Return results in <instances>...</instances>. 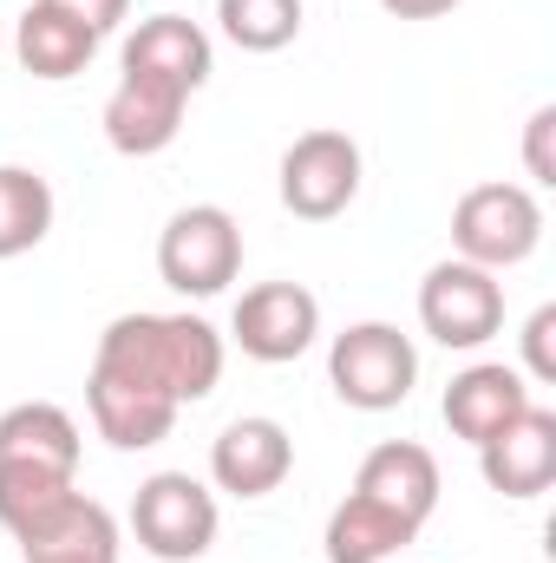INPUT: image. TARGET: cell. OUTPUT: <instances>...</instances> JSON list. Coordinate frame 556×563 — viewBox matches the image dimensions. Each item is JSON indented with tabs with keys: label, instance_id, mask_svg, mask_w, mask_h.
I'll list each match as a JSON object with an SVG mask.
<instances>
[{
	"label": "cell",
	"instance_id": "6da1fadb",
	"mask_svg": "<svg viewBox=\"0 0 556 563\" xmlns=\"http://www.w3.org/2000/svg\"><path fill=\"white\" fill-rule=\"evenodd\" d=\"M92 367L132 374L144 387H157L164 400L197 407L223 380V334L203 314H119L99 334Z\"/></svg>",
	"mask_w": 556,
	"mask_h": 563
},
{
	"label": "cell",
	"instance_id": "7a4b0ae2",
	"mask_svg": "<svg viewBox=\"0 0 556 563\" xmlns=\"http://www.w3.org/2000/svg\"><path fill=\"white\" fill-rule=\"evenodd\" d=\"M413 380H419V347H413V334H400L393 321H354L327 347V387L354 413H393V407H407Z\"/></svg>",
	"mask_w": 556,
	"mask_h": 563
},
{
	"label": "cell",
	"instance_id": "3957f363",
	"mask_svg": "<svg viewBox=\"0 0 556 563\" xmlns=\"http://www.w3.org/2000/svg\"><path fill=\"white\" fill-rule=\"evenodd\" d=\"M544 243V203L524 184H471L452 210V250L478 269H518Z\"/></svg>",
	"mask_w": 556,
	"mask_h": 563
},
{
	"label": "cell",
	"instance_id": "277c9868",
	"mask_svg": "<svg viewBox=\"0 0 556 563\" xmlns=\"http://www.w3.org/2000/svg\"><path fill=\"white\" fill-rule=\"evenodd\" d=\"M216 492L190 472H151L132 498V538L157 563H197L216 544Z\"/></svg>",
	"mask_w": 556,
	"mask_h": 563
},
{
	"label": "cell",
	"instance_id": "5b68a950",
	"mask_svg": "<svg viewBox=\"0 0 556 563\" xmlns=\"http://www.w3.org/2000/svg\"><path fill=\"white\" fill-rule=\"evenodd\" d=\"M236 269H243V230L223 203H190L164 223V236H157L164 288H177L190 301H210L236 282Z\"/></svg>",
	"mask_w": 556,
	"mask_h": 563
},
{
	"label": "cell",
	"instance_id": "8992f818",
	"mask_svg": "<svg viewBox=\"0 0 556 563\" xmlns=\"http://www.w3.org/2000/svg\"><path fill=\"white\" fill-rule=\"evenodd\" d=\"M419 328L452 347V354H471L485 347L498 328H504V282L478 263H432L419 282Z\"/></svg>",
	"mask_w": 556,
	"mask_h": 563
},
{
	"label": "cell",
	"instance_id": "52a82bcc",
	"mask_svg": "<svg viewBox=\"0 0 556 563\" xmlns=\"http://www.w3.org/2000/svg\"><path fill=\"white\" fill-rule=\"evenodd\" d=\"M354 197H360V144L347 132L321 125V132H301L281 151V203L301 223H327Z\"/></svg>",
	"mask_w": 556,
	"mask_h": 563
},
{
	"label": "cell",
	"instance_id": "ba28073f",
	"mask_svg": "<svg viewBox=\"0 0 556 563\" xmlns=\"http://www.w3.org/2000/svg\"><path fill=\"white\" fill-rule=\"evenodd\" d=\"M230 334L263 367L301 361L314 347V334H321V301L301 282H256V288H243V301L230 314Z\"/></svg>",
	"mask_w": 556,
	"mask_h": 563
},
{
	"label": "cell",
	"instance_id": "9c48e42d",
	"mask_svg": "<svg viewBox=\"0 0 556 563\" xmlns=\"http://www.w3.org/2000/svg\"><path fill=\"white\" fill-rule=\"evenodd\" d=\"M288 472H294V439L269 413H243L210 439V478L230 498H269Z\"/></svg>",
	"mask_w": 556,
	"mask_h": 563
},
{
	"label": "cell",
	"instance_id": "30bf717a",
	"mask_svg": "<svg viewBox=\"0 0 556 563\" xmlns=\"http://www.w3.org/2000/svg\"><path fill=\"white\" fill-rule=\"evenodd\" d=\"M478 472L504 498H544L551 478H556V413L531 400L504 432H491L478 445Z\"/></svg>",
	"mask_w": 556,
	"mask_h": 563
},
{
	"label": "cell",
	"instance_id": "8fae6325",
	"mask_svg": "<svg viewBox=\"0 0 556 563\" xmlns=\"http://www.w3.org/2000/svg\"><path fill=\"white\" fill-rule=\"evenodd\" d=\"M184 106H190V92H177L151 73H125L105 99V144L119 157H157L184 132Z\"/></svg>",
	"mask_w": 556,
	"mask_h": 563
},
{
	"label": "cell",
	"instance_id": "7c38bea8",
	"mask_svg": "<svg viewBox=\"0 0 556 563\" xmlns=\"http://www.w3.org/2000/svg\"><path fill=\"white\" fill-rule=\"evenodd\" d=\"M86 407H92L99 439L119 445V452H144V445L170 439V426L184 413V407L164 400L157 387H144L132 374H112V367H92V374H86Z\"/></svg>",
	"mask_w": 556,
	"mask_h": 563
},
{
	"label": "cell",
	"instance_id": "4fadbf2b",
	"mask_svg": "<svg viewBox=\"0 0 556 563\" xmlns=\"http://www.w3.org/2000/svg\"><path fill=\"white\" fill-rule=\"evenodd\" d=\"M354 492L393 518H407L413 531H425V518L438 511V459L419 445V439H387L360 459V478Z\"/></svg>",
	"mask_w": 556,
	"mask_h": 563
},
{
	"label": "cell",
	"instance_id": "5bb4252c",
	"mask_svg": "<svg viewBox=\"0 0 556 563\" xmlns=\"http://www.w3.org/2000/svg\"><path fill=\"white\" fill-rule=\"evenodd\" d=\"M125 73H151V79H164L177 92H203V79L216 73V46H210V33L197 20L151 13L125 40Z\"/></svg>",
	"mask_w": 556,
	"mask_h": 563
},
{
	"label": "cell",
	"instance_id": "9a60e30c",
	"mask_svg": "<svg viewBox=\"0 0 556 563\" xmlns=\"http://www.w3.org/2000/svg\"><path fill=\"white\" fill-rule=\"evenodd\" d=\"M524 407H531V380H524L518 367H504V361H478V367L452 374L438 413H445V426H452L465 445H485L491 432H504Z\"/></svg>",
	"mask_w": 556,
	"mask_h": 563
},
{
	"label": "cell",
	"instance_id": "2e32d148",
	"mask_svg": "<svg viewBox=\"0 0 556 563\" xmlns=\"http://www.w3.org/2000/svg\"><path fill=\"white\" fill-rule=\"evenodd\" d=\"M13 53H20V66H26L33 79H53V86H59V79H79V73L92 66L99 33H92L86 20H73V13L33 0V7L20 13V26H13Z\"/></svg>",
	"mask_w": 556,
	"mask_h": 563
},
{
	"label": "cell",
	"instance_id": "e0dca14e",
	"mask_svg": "<svg viewBox=\"0 0 556 563\" xmlns=\"http://www.w3.org/2000/svg\"><path fill=\"white\" fill-rule=\"evenodd\" d=\"M0 459L13 465H46V472H73L79 478V459H86V439L79 420L53 400H20L0 413Z\"/></svg>",
	"mask_w": 556,
	"mask_h": 563
},
{
	"label": "cell",
	"instance_id": "ac0fdd59",
	"mask_svg": "<svg viewBox=\"0 0 556 563\" xmlns=\"http://www.w3.org/2000/svg\"><path fill=\"white\" fill-rule=\"evenodd\" d=\"M419 531L407 518H393V511H380V505H367L360 492H347L334 511H327V563H393L407 544H413Z\"/></svg>",
	"mask_w": 556,
	"mask_h": 563
},
{
	"label": "cell",
	"instance_id": "d6986e66",
	"mask_svg": "<svg viewBox=\"0 0 556 563\" xmlns=\"http://www.w3.org/2000/svg\"><path fill=\"white\" fill-rule=\"evenodd\" d=\"M53 230V184L26 164H0V263L40 250Z\"/></svg>",
	"mask_w": 556,
	"mask_h": 563
},
{
	"label": "cell",
	"instance_id": "ffe728a7",
	"mask_svg": "<svg viewBox=\"0 0 556 563\" xmlns=\"http://www.w3.org/2000/svg\"><path fill=\"white\" fill-rule=\"evenodd\" d=\"M73 492H79L73 472H46V465H13V459H0V525L13 531V544H20L26 531H40Z\"/></svg>",
	"mask_w": 556,
	"mask_h": 563
},
{
	"label": "cell",
	"instance_id": "44dd1931",
	"mask_svg": "<svg viewBox=\"0 0 556 563\" xmlns=\"http://www.w3.org/2000/svg\"><path fill=\"white\" fill-rule=\"evenodd\" d=\"M216 26L243 53H281L301 33V0H216Z\"/></svg>",
	"mask_w": 556,
	"mask_h": 563
},
{
	"label": "cell",
	"instance_id": "7402d4cb",
	"mask_svg": "<svg viewBox=\"0 0 556 563\" xmlns=\"http://www.w3.org/2000/svg\"><path fill=\"white\" fill-rule=\"evenodd\" d=\"M518 374H524V380H544V387L556 380V308L551 301L524 321V367H518Z\"/></svg>",
	"mask_w": 556,
	"mask_h": 563
},
{
	"label": "cell",
	"instance_id": "603a6c76",
	"mask_svg": "<svg viewBox=\"0 0 556 563\" xmlns=\"http://www.w3.org/2000/svg\"><path fill=\"white\" fill-rule=\"evenodd\" d=\"M551 132H556V106H544V112H531V125H524V170H531L537 184H556V164H551Z\"/></svg>",
	"mask_w": 556,
	"mask_h": 563
},
{
	"label": "cell",
	"instance_id": "cb8c5ba5",
	"mask_svg": "<svg viewBox=\"0 0 556 563\" xmlns=\"http://www.w3.org/2000/svg\"><path fill=\"white\" fill-rule=\"evenodd\" d=\"M46 7H59V13H73V20H86L99 40H105V33L132 13V0H46Z\"/></svg>",
	"mask_w": 556,
	"mask_h": 563
},
{
	"label": "cell",
	"instance_id": "d4e9b609",
	"mask_svg": "<svg viewBox=\"0 0 556 563\" xmlns=\"http://www.w3.org/2000/svg\"><path fill=\"white\" fill-rule=\"evenodd\" d=\"M393 20H438V13H452L458 0H380Z\"/></svg>",
	"mask_w": 556,
	"mask_h": 563
},
{
	"label": "cell",
	"instance_id": "484cf974",
	"mask_svg": "<svg viewBox=\"0 0 556 563\" xmlns=\"http://www.w3.org/2000/svg\"><path fill=\"white\" fill-rule=\"evenodd\" d=\"M26 563H119V551H40Z\"/></svg>",
	"mask_w": 556,
	"mask_h": 563
},
{
	"label": "cell",
	"instance_id": "4316f807",
	"mask_svg": "<svg viewBox=\"0 0 556 563\" xmlns=\"http://www.w3.org/2000/svg\"><path fill=\"white\" fill-rule=\"evenodd\" d=\"M393 563H400V558H393Z\"/></svg>",
	"mask_w": 556,
	"mask_h": 563
}]
</instances>
